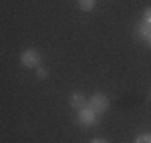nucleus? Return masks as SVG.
<instances>
[{"label": "nucleus", "instance_id": "8", "mask_svg": "<svg viewBox=\"0 0 151 143\" xmlns=\"http://www.w3.org/2000/svg\"><path fill=\"white\" fill-rule=\"evenodd\" d=\"M141 20H143L145 24H149V26H151V6L143 10V16H141Z\"/></svg>", "mask_w": 151, "mask_h": 143}, {"label": "nucleus", "instance_id": "11", "mask_svg": "<svg viewBox=\"0 0 151 143\" xmlns=\"http://www.w3.org/2000/svg\"><path fill=\"white\" fill-rule=\"evenodd\" d=\"M147 45H149V48H151V36H149V38H147Z\"/></svg>", "mask_w": 151, "mask_h": 143}, {"label": "nucleus", "instance_id": "4", "mask_svg": "<svg viewBox=\"0 0 151 143\" xmlns=\"http://www.w3.org/2000/svg\"><path fill=\"white\" fill-rule=\"evenodd\" d=\"M135 36H137L139 40H147V38L151 36V26L141 20V22L135 26Z\"/></svg>", "mask_w": 151, "mask_h": 143}, {"label": "nucleus", "instance_id": "3", "mask_svg": "<svg viewBox=\"0 0 151 143\" xmlns=\"http://www.w3.org/2000/svg\"><path fill=\"white\" fill-rule=\"evenodd\" d=\"M97 117H99V115H97L89 105L77 109V123L83 125V127H95V125H97Z\"/></svg>", "mask_w": 151, "mask_h": 143}, {"label": "nucleus", "instance_id": "6", "mask_svg": "<svg viewBox=\"0 0 151 143\" xmlns=\"http://www.w3.org/2000/svg\"><path fill=\"white\" fill-rule=\"evenodd\" d=\"M77 4L83 12H93L97 6V0H77Z\"/></svg>", "mask_w": 151, "mask_h": 143}, {"label": "nucleus", "instance_id": "5", "mask_svg": "<svg viewBox=\"0 0 151 143\" xmlns=\"http://www.w3.org/2000/svg\"><path fill=\"white\" fill-rule=\"evenodd\" d=\"M69 105L73 109H81L87 105V97L83 95V93H73V95L69 97Z\"/></svg>", "mask_w": 151, "mask_h": 143}, {"label": "nucleus", "instance_id": "2", "mask_svg": "<svg viewBox=\"0 0 151 143\" xmlns=\"http://www.w3.org/2000/svg\"><path fill=\"white\" fill-rule=\"evenodd\" d=\"M87 105L93 109L97 115H103V113H107L109 111V97L105 95V93H93V95L87 99Z\"/></svg>", "mask_w": 151, "mask_h": 143}, {"label": "nucleus", "instance_id": "12", "mask_svg": "<svg viewBox=\"0 0 151 143\" xmlns=\"http://www.w3.org/2000/svg\"><path fill=\"white\" fill-rule=\"evenodd\" d=\"M149 101H151V89H149Z\"/></svg>", "mask_w": 151, "mask_h": 143}, {"label": "nucleus", "instance_id": "1", "mask_svg": "<svg viewBox=\"0 0 151 143\" xmlns=\"http://www.w3.org/2000/svg\"><path fill=\"white\" fill-rule=\"evenodd\" d=\"M42 63V55L36 48H24L20 52V65L24 69H38Z\"/></svg>", "mask_w": 151, "mask_h": 143}, {"label": "nucleus", "instance_id": "10", "mask_svg": "<svg viewBox=\"0 0 151 143\" xmlns=\"http://www.w3.org/2000/svg\"><path fill=\"white\" fill-rule=\"evenodd\" d=\"M91 143H107V141H105V139H93Z\"/></svg>", "mask_w": 151, "mask_h": 143}, {"label": "nucleus", "instance_id": "7", "mask_svg": "<svg viewBox=\"0 0 151 143\" xmlns=\"http://www.w3.org/2000/svg\"><path fill=\"white\" fill-rule=\"evenodd\" d=\"M133 143H151V131L147 133H141V135H137L135 137V141Z\"/></svg>", "mask_w": 151, "mask_h": 143}, {"label": "nucleus", "instance_id": "9", "mask_svg": "<svg viewBox=\"0 0 151 143\" xmlns=\"http://www.w3.org/2000/svg\"><path fill=\"white\" fill-rule=\"evenodd\" d=\"M36 77H38V79H47L48 71H47V69H42V67H38V69H36Z\"/></svg>", "mask_w": 151, "mask_h": 143}]
</instances>
